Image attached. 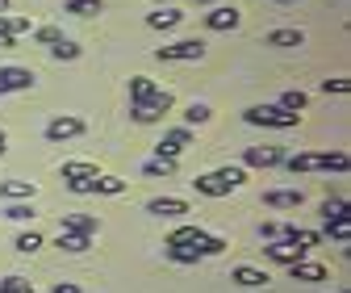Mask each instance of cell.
<instances>
[{
  "label": "cell",
  "mask_w": 351,
  "mask_h": 293,
  "mask_svg": "<svg viewBox=\"0 0 351 293\" xmlns=\"http://www.w3.org/2000/svg\"><path fill=\"white\" fill-rule=\"evenodd\" d=\"M243 180H247V172H243V167L226 163V167H217V172H205V176H197V180H193V189H197L201 197H226V193H234Z\"/></svg>",
  "instance_id": "6da1fadb"
},
{
  "label": "cell",
  "mask_w": 351,
  "mask_h": 293,
  "mask_svg": "<svg viewBox=\"0 0 351 293\" xmlns=\"http://www.w3.org/2000/svg\"><path fill=\"white\" fill-rule=\"evenodd\" d=\"M130 105H151L155 113H167L176 105V97L167 89H159L151 75H130Z\"/></svg>",
  "instance_id": "7a4b0ae2"
},
{
  "label": "cell",
  "mask_w": 351,
  "mask_h": 293,
  "mask_svg": "<svg viewBox=\"0 0 351 293\" xmlns=\"http://www.w3.org/2000/svg\"><path fill=\"white\" fill-rule=\"evenodd\" d=\"M243 117H247L251 126H272V130H293V126L301 121V113H289V109H280V105H251Z\"/></svg>",
  "instance_id": "3957f363"
},
{
  "label": "cell",
  "mask_w": 351,
  "mask_h": 293,
  "mask_svg": "<svg viewBox=\"0 0 351 293\" xmlns=\"http://www.w3.org/2000/svg\"><path fill=\"white\" fill-rule=\"evenodd\" d=\"M155 59L163 63H201L205 59V42L201 38H184V42H171V47H159Z\"/></svg>",
  "instance_id": "277c9868"
},
{
  "label": "cell",
  "mask_w": 351,
  "mask_h": 293,
  "mask_svg": "<svg viewBox=\"0 0 351 293\" xmlns=\"http://www.w3.org/2000/svg\"><path fill=\"white\" fill-rule=\"evenodd\" d=\"M84 130H88V126H84V117H80V113H59V117H51V121H47V139H51V143L80 139Z\"/></svg>",
  "instance_id": "5b68a950"
},
{
  "label": "cell",
  "mask_w": 351,
  "mask_h": 293,
  "mask_svg": "<svg viewBox=\"0 0 351 293\" xmlns=\"http://www.w3.org/2000/svg\"><path fill=\"white\" fill-rule=\"evenodd\" d=\"M193 143V126H176V130H167L159 143H155V155H163V159H176L184 147Z\"/></svg>",
  "instance_id": "8992f818"
},
{
  "label": "cell",
  "mask_w": 351,
  "mask_h": 293,
  "mask_svg": "<svg viewBox=\"0 0 351 293\" xmlns=\"http://www.w3.org/2000/svg\"><path fill=\"white\" fill-rule=\"evenodd\" d=\"M34 89V71L29 67H0V97L5 93H25Z\"/></svg>",
  "instance_id": "52a82bcc"
},
{
  "label": "cell",
  "mask_w": 351,
  "mask_h": 293,
  "mask_svg": "<svg viewBox=\"0 0 351 293\" xmlns=\"http://www.w3.org/2000/svg\"><path fill=\"white\" fill-rule=\"evenodd\" d=\"M280 159H285V147H272V143L243 151V163H251V167H280Z\"/></svg>",
  "instance_id": "ba28073f"
},
{
  "label": "cell",
  "mask_w": 351,
  "mask_h": 293,
  "mask_svg": "<svg viewBox=\"0 0 351 293\" xmlns=\"http://www.w3.org/2000/svg\"><path fill=\"white\" fill-rule=\"evenodd\" d=\"M280 167H289L293 176H301V172H322V151H297V155H285Z\"/></svg>",
  "instance_id": "9c48e42d"
},
{
  "label": "cell",
  "mask_w": 351,
  "mask_h": 293,
  "mask_svg": "<svg viewBox=\"0 0 351 293\" xmlns=\"http://www.w3.org/2000/svg\"><path fill=\"white\" fill-rule=\"evenodd\" d=\"M263 256L276 260V264H297V260H305V251L297 243H289V239H272L268 247H263Z\"/></svg>",
  "instance_id": "30bf717a"
},
{
  "label": "cell",
  "mask_w": 351,
  "mask_h": 293,
  "mask_svg": "<svg viewBox=\"0 0 351 293\" xmlns=\"http://www.w3.org/2000/svg\"><path fill=\"white\" fill-rule=\"evenodd\" d=\"M59 231H71V235H88V239H93L101 231V218H93V214H59Z\"/></svg>",
  "instance_id": "8fae6325"
},
{
  "label": "cell",
  "mask_w": 351,
  "mask_h": 293,
  "mask_svg": "<svg viewBox=\"0 0 351 293\" xmlns=\"http://www.w3.org/2000/svg\"><path fill=\"white\" fill-rule=\"evenodd\" d=\"M147 214H155V218H184L189 214V201L184 197H155L147 205Z\"/></svg>",
  "instance_id": "7c38bea8"
},
{
  "label": "cell",
  "mask_w": 351,
  "mask_h": 293,
  "mask_svg": "<svg viewBox=\"0 0 351 293\" xmlns=\"http://www.w3.org/2000/svg\"><path fill=\"white\" fill-rule=\"evenodd\" d=\"M301 201H305L301 189H268L263 193V205H272V209H297Z\"/></svg>",
  "instance_id": "4fadbf2b"
},
{
  "label": "cell",
  "mask_w": 351,
  "mask_h": 293,
  "mask_svg": "<svg viewBox=\"0 0 351 293\" xmlns=\"http://www.w3.org/2000/svg\"><path fill=\"white\" fill-rule=\"evenodd\" d=\"M163 256L171 264H197V260H205L201 251H197V243H163Z\"/></svg>",
  "instance_id": "5bb4252c"
},
{
  "label": "cell",
  "mask_w": 351,
  "mask_h": 293,
  "mask_svg": "<svg viewBox=\"0 0 351 293\" xmlns=\"http://www.w3.org/2000/svg\"><path fill=\"white\" fill-rule=\"evenodd\" d=\"M239 21H243V13L239 9H226V5H217L213 13H205V25L209 30H239Z\"/></svg>",
  "instance_id": "9a60e30c"
},
{
  "label": "cell",
  "mask_w": 351,
  "mask_h": 293,
  "mask_svg": "<svg viewBox=\"0 0 351 293\" xmlns=\"http://www.w3.org/2000/svg\"><path fill=\"white\" fill-rule=\"evenodd\" d=\"M289 272H293V281H301V285L326 281V264H310V260H297V264H289Z\"/></svg>",
  "instance_id": "2e32d148"
},
{
  "label": "cell",
  "mask_w": 351,
  "mask_h": 293,
  "mask_svg": "<svg viewBox=\"0 0 351 293\" xmlns=\"http://www.w3.org/2000/svg\"><path fill=\"white\" fill-rule=\"evenodd\" d=\"M38 193L34 180H0V197H9V201H29Z\"/></svg>",
  "instance_id": "e0dca14e"
},
{
  "label": "cell",
  "mask_w": 351,
  "mask_h": 293,
  "mask_svg": "<svg viewBox=\"0 0 351 293\" xmlns=\"http://www.w3.org/2000/svg\"><path fill=\"white\" fill-rule=\"evenodd\" d=\"M143 176H151V180H171V176H176V159H163V155L147 159V163H143Z\"/></svg>",
  "instance_id": "ac0fdd59"
},
{
  "label": "cell",
  "mask_w": 351,
  "mask_h": 293,
  "mask_svg": "<svg viewBox=\"0 0 351 293\" xmlns=\"http://www.w3.org/2000/svg\"><path fill=\"white\" fill-rule=\"evenodd\" d=\"M180 17H184V13H176V9L167 5V9L147 13V25H151V30H176V25H180Z\"/></svg>",
  "instance_id": "d6986e66"
},
{
  "label": "cell",
  "mask_w": 351,
  "mask_h": 293,
  "mask_svg": "<svg viewBox=\"0 0 351 293\" xmlns=\"http://www.w3.org/2000/svg\"><path fill=\"white\" fill-rule=\"evenodd\" d=\"M230 281H239V285H247V289H259V285H268V272H259V268H251V264H239V268L230 272Z\"/></svg>",
  "instance_id": "ffe728a7"
},
{
  "label": "cell",
  "mask_w": 351,
  "mask_h": 293,
  "mask_svg": "<svg viewBox=\"0 0 351 293\" xmlns=\"http://www.w3.org/2000/svg\"><path fill=\"white\" fill-rule=\"evenodd\" d=\"M63 13H71V17H97V13H105V0H67Z\"/></svg>",
  "instance_id": "44dd1931"
},
{
  "label": "cell",
  "mask_w": 351,
  "mask_h": 293,
  "mask_svg": "<svg viewBox=\"0 0 351 293\" xmlns=\"http://www.w3.org/2000/svg\"><path fill=\"white\" fill-rule=\"evenodd\" d=\"M305 34L301 30H272L268 38H263V47H301Z\"/></svg>",
  "instance_id": "7402d4cb"
},
{
  "label": "cell",
  "mask_w": 351,
  "mask_h": 293,
  "mask_svg": "<svg viewBox=\"0 0 351 293\" xmlns=\"http://www.w3.org/2000/svg\"><path fill=\"white\" fill-rule=\"evenodd\" d=\"M88 176H97V163H84V159L63 163V180H88Z\"/></svg>",
  "instance_id": "603a6c76"
},
{
  "label": "cell",
  "mask_w": 351,
  "mask_h": 293,
  "mask_svg": "<svg viewBox=\"0 0 351 293\" xmlns=\"http://www.w3.org/2000/svg\"><path fill=\"white\" fill-rule=\"evenodd\" d=\"M93 193L117 197V193H125V180H121V176H93Z\"/></svg>",
  "instance_id": "cb8c5ba5"
},
{
  "label": "cell",
  "mask_w": 351,
  "mask_h": 293,
  "mask_svg": "<svg viewBox=\"0 0 351 293\" xmlns=\"http://www.w3.org/2000/svg\"><path fill=\"white\" fill-rule=\"evenodd\" d=\"M59 251H88V235H71V231H59Z\"/></svg>",
  "instance_id": "d4e9b609"
},
{
  "label": "cell",
  "mask_w": 351,
  "mask_h": 293,
  "mask_svg": "<svg viewBox=\"0 0 351 293\" xmlns=\"http://www.w3.org/2000/svg\"><path fill=\"white\" fill-rule=\"evenodd\" d=\"M13 247H17V251H21V256H34V251H38V247H42V235H38V231H21V235H17V243H13Z\"/></svg>",
  "instance_id": "484cf974"
},
{
  "label": "cell",
  "mask_w": 351,
  "mask_h": 293,
  "mask_svg": "<svg viewBox=\"0 0 351 293\" xmlns=\"http://www.w3.org/2000/svg\"><path fill=\"white\" fill-rule=\"evenodd\" d=\"M322 172H347V151H322Z\"/></svg>",
  "instance_id": "4316f807"
},
{
  "label": "cell",
  "mask_w": 351,
  "mask_h": 293,
  "mask_svg": "<svg viewBox=\"0 0 351 293\" xmlns=\"http://www.w3.org/2000/svg\"><path fill=\"white\" fill-rule=\"evenodd\" d=\"M305 101H310V97H305L301 89H289V93L280 97V109H289V113H301V109H305Z\"/></svg>",
  "instance_id": "83f0119b"
},
{
  "label": "cell",
  "mask_w": 351,
  "mask_h": 293,
  "mask_svg": "<svg viewBox=\"0 0 351 293\" xmlns=\"http://www.w3.org/2000/svg\"><path fill=\"white\" fill-rule=\"evenodd\" d=\"M322 218H326V222H335V218H347V201H343V197H335V201L326 197V201H322Z\"/></svg>",
  "instance_id": "f1b7e54d"
},
{
  "label": "cell",
  "mask_w": 351,
  "mask_h": 293,
  "mask_svg": "<svg viewBox=\"0 0 351 293\" xmlns=\"http://www.w3.org/2000/svg\"><path fill=\"white\" fill-rule=\"evenodd\" d=\"M209 113H213L209 105H197V101H193V105L184 109V126H205V121H209Z\"/></svg>",
  "instance_id": "f546056e"
},
{
  "label": "cell",
  "mask_w": 351,
  "mask_h": 293,
  "mask_svg": "<svg viewBox=\"0 0 351 293\" xmlns=\"http://www.w3.org/2000/svg\"><path fill=\"white\" fill-rule=\"evenodd\" d=\"M326 235L339 239V243H351V218H335V222H326Z\"/></svg>",
  "instance_id": "4dcf8cb0"
},
{
  "label": "cell",
  "mask_w": 351,
  "mask_h": 293,
  "mask_svg": "<svg viewBox=\"0 0 351 293\" xmlns=\"http://www.w3.org/2000/svg\"><path fill=\"white\" fill-rule=\"evenodd\" d=\"M322 93H326V97H330V93H335V97H347V93H351V80H347V75H335V80H322Z\"/></svg>",
  "instance_id": "1f68e13d"
},
{
  "label": "cell",
  "mask_w": 351,
  "mask_h": 293,
  "mask_svg": "<svg viewBox=\"0 0 351 293\" xmlns=\"http://www.w3.org/2000/svg\"><path fill=\"white\" fill-rule=\"evenodd\" d=\"M5 218H9V222H29V218H34V205H25V201H13V205L5 209Z\"/></svg>",
  "instance_id": "d6a6232c"
},
{
  "label": "cell",
  "mask_w": 351,
  "mask_h": 293,
  "mask_svg": "<svg viewBox=\"0 0 351 293\" xmlns=\"http://www.w3.org/2000/svg\"><path fill=\"white\" fill-rule=\"evenodd\" d=\"M51 55H55V59H80V47H75L71 38H59L55 47H51Z\"/></svg>",
  "instance_id": "836d02e7"
},
{
  "label": "cell",
  "mask_w": 351,
  "mask_h": 293,
  "mask_svg": "<svg viewBox=\"0 0 351 293\" xmlns=\"http://www.w3.org/2000/svg\"><path fill=\"white\" fill-rule=\"evenodd\" d=\"M130 117H134V121H138V126H151V121H159V117H163V113H155V109H151V105H130Z\"/></svg>",
  "instance_id": "e575fe53"
},
{
  "label": "cell",
  "mask_w": 351,
  "mask_h": 293,
  "mask_svg": "<svg viewBox=\"0 0 351 293\" xmlns=\"http://www.w3.org/2000/svg\"><path fill=\"white\" fill-rule=\"evenodd\" d=\"M201 235H205L201 226H180V231H171V235H167V243H197Z\"/></svg>",
  "instance_id": "d590c367"
},
{
  "label": "cell",
  "mask_w": 351,
  "mask_h": 293,
  "mask_svg": "<svg viewBox=\"0 0 351 293\" xmlns=\"http://www.w3.org/2000/svg\"><path fill=\"white\" fill-rule=\"evenodd\" d=\"M0 289H5V293H38L29 281H21V277H5V281H0Z\"/></svg>",
  "instance_id": "8d00e7d4"
},
{
  "label": "cell",
  "mask_w": 351,
  "mask_h": 293,
  "mask_svg": "<svg viewBox=\"0 0 351 293\" xmlns=\"http://www.w3.org/2000/svg\"><path fill=\"white\" fill-rule=\"evenodd\" d=\"M38 34V42H47V47H55V42L63 38V30H55V25H42V30H34Z\"/></svg>",
  "instance_id": "74e56055"
},
{
  "label": "cell",
  "mask_w": 351,
  "mask_h": 293,
  "mask_svg": "<svg viewBox=\"0 0 351 293\" xmlns=\"http://www.w3.org/2000/svg\"><path fill=\"white\" fill-rule=\"evenodd\" d=\"M259 239H263V243H272V239H280V226H276V222H263V226H259Z\"/></svg>",
  "instance_id": "f35d334b"
},
{
  "label": "cell",
  "mask_w": 351,
  "mask_h": 293,
  "mask_svg": "<svg viewBox=\"0 0 351 293\" xmlns=\"http://www.w3.org/2000/svg\"><path fill=\"white\" fill-rule=\"evenodd\" d=\"M67 189L71 193H93V176H88V180H67Z\"/></svg>",
  "instance_id": "ab89813d"
},
{
  "label": "cell",
  "mask_w": 351,
  "mask_h": 293,
  "mask_svg": "<svg viewBox=\"0 0 351 293\" xmlns=\"http://www.w3.org/2000/svg\"><path fill=\"white\" fill-rule=\"evenodd\" d=\"M51 293H80V285H71V281H59V285H55Z\"/></svg>",
  "instance_id": "60d3db41"
},
{
  "label": "cell",
  "mask_w": 351,
  "mask_h": 293,
  "mask_svg": "<svg viewBox=\"0 0 351 293\" xmlns=\"http://www.w3.org/2000/svg\"><path fill=\"white\" fill-rule=\"evenodd\" d=\"M13 47V38H5V34H0V51H9Z\"/></svg>",
  "instance_id": "b9f144b4"
},
{
  "label": "cell",
  "mask_w": 351,
  "mask_h": 293,
  "mask_svg": "<svg viewBox=\"0 0 351 293\" xmlns=\"http://www.w3.org/2000/svg\"><path fill=\"white\" fill-rule=\"evenodd\" d=\"M276 5H301V0H276Z\"/></svg>",
  "instance_id": "7bdbcfd3"
},
{
  "label": "cell",
  "mask_w": 351,
  "mask_h": 293,
  "mask_svg": "<svg viewBox=\"0 0 351 293\" xmlns=\"http://www.w3.org/2000/svg\"><path fill=\"white\" fill-rule=\"evenodd\" d=\"M193 5H217V0H193Z\"/></svg>",
  "instance_id": "ee69618b"
},
{
  "label": "cell",
  "mask_w": 351,
  "mask_h": 293,
  "mask_svg": "<svg viewBox=\"0 0 351 293\" xmlns=\"http://www.w3.org/2000/svg\"><path fill=\"white\" fill-rule=\"evenodd\" d=\"M0 155H5V130H0Z\"/></svg>",
  "instance_id": "f6af8a7d"
},
{
  "label": "cell",
  "mask_w": 351,
  "mask_h": 293,
  "mask_svg": "<svg viewBox=\"0 0 351 293\" xmlns=\"http://www.w3.org/2000/svg\"><path fill=\"white\" fill-rule=\"evenodd\" d=\"M0 13H9V0H0Z\"/></svg>",
  "instance_id": "bcb514c9"
},
{
  "label": "cell",
  "mask_w": 351,
  "mask_h": 293,
  "mask_svg": "<svg viewBox=\"0 0 351 293\" xmlns=\"http://www.w3.org/2000/svg\"><path fill=\"white\" fill-rule=\"evenodd\" d=\"M163 5H171V0H159V9H163Z\"/></svg>",
  "instance_id": "7dc6e473"
}]
</instances>
